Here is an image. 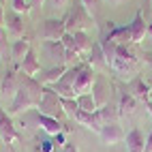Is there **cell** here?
<instances>
[{
    "mask_svg": "<svg viewBox=\"0 0 152 152\" xmlns=\"http://www.w3.org/2000/svg\"><path fill=\"white\" fill-rule=\"evenodd\" d=\"M62 19H64L66 32H86L88 28L94 26V17L86 11V7L82 4V0L71 7L69 13H66Z\"/></svg>",
    "mask_w": 152,
    "mask_h": 152,
    "instance_id": "obj_1",
    "label": "cell"
},
{
    "mask_svg": "<svg viewBox=\"0 0 152 152\" xmlns=\"http://www.w3.org/2000/svg\"><path fill=\"white\" fill-rule=\"evenodd\" d=\"M37 109H39V114H43V116H52L56 120H62L64 118V109H62V101H60L58 92H54L49 86H45L43 90V96L41 101L37 103Z\"/></svg>",
    "mask_w": 152,
    "mask_h": 152,
    "instance_id": "obj_2",
    "label": "cell"
},
{
    "mask_svg": "<svg viewBox=\"0 0 152 152\" xmlns=\"http://www.w3.org/2000/svg\"><path fill=\"white\" fill-rule=\"evenodd\" d=\"M79 69H82V62H77L73 66H69L66 69V73L58 79V82L54 86H49L54 90V92H58V96H62V99H75V90H73V84H75V77L79 73Z\"/></svg>",
    "mask_w": 152,
    "mask_h": 152,
    "instance_id": "obj_3",
    "label": "cell"
},
{
    "mask_svg": "<svg viewBox=\"0 0 152 152\" xmlns=\"http://www.w3.org/2000/svg\"><path fill=\"white\" fill-rule=\"evenodd\" d=\"M94 71H92V66H90L86 60L82 62V69H79V73H77V77H75V84H73V90H75V94L79 96V94H86V92H90L92 90V86H94Z\"/></svg>",
    "mask_w": 152,
    "mask_h": 152,
    "instance_id": "obj_4",
    "label": "cell"
},
{
    "mask_svg": "<svg viewBox=\"0 0 152 152\" xmlns=\"http://www.w3.org/2000/svg\"><path fill=\"white\" fill-rule=\"evenodd\" d=\"M41 34H43L45 41H60V39L66 34L64 19H60V17H49V19H45Z\"/></svg>",
    "mask_w": 152,
    "mask_h": 152,
    "instance_id": "obj_5",
    "label": "cell"
},
{
    "mask_svg": "<svg viewBox=\"0 0 152 152\" xmlns=\"http://www.w3.org/2000/svg\"><path fill=\"white\" fill-rule=\"evenodd\" d=\"M30 107H37V101L32 99V94L24 86H19V90L15 92V96L11 101V105H9V114L15 116V114H22L24 109H30Z\"/></svg>",
    "mask_w": 152,
    "mask_h": 152,
    "instance_id": "obj_6",
    "label": "cell"
},
{
    "mask_svg": "<svg viewBox=\"0 0 152 152\" xmlns=\"http://www.w3.org/2000/svg\"><path fill=\"white\" fill-rule=\"evenodd\" d=\"M0 139L4 141V144H13V141H19V133L13 124V118L11 114H7V111L0 107Z\"/></svg>",
    "mask_w": 152,
    "mask_h": 152,
    "instance_id": "obj_7",
    "label": "cell"
},
{
    "mask_svg": "<svg viewBox=\"0 0 152 152\" xmlns=\"http://www.w3.org/2000/svg\"><path fill=\"white\" fill-rule=\"evenodd\" d=\"M99 135H101V139H103L107 146L120 144V141H124V137H126V133L122 131V126H120L118 122H105L103 126H101Z\"/></svg>",
    "mask_w": 152,
    "mask_h": 152,
    "instance_id": "obj_8",
    "label": "cell"
},
{
    "mask_svg": "<svg viewBox=\"0 0 152 152\" xmlns=\"http://www.w3.org/2000/svg\"><path fill=\"white\" fill-rule=\"evenodd\" d=\"M17 90H19V75H15V71H7V73H2V82H0V96L13 101V96H15Z\"/></svg>",
    "mask_w": 152,
    "mask_h": 152,
    "instance_id": "obj_9",
    "label": "cell"
},
{
    "mask_svg": "<svg viewBox=\"0 0 152 152\" xmlns=\"http://www.w3.org/2000/svg\"><path fill=\"white\" fill-rule=\"evenodd\" d=\"M126 90H129V92L133 94L137 101H141V103H146V101L150 99V84L146 82L144 77H139V75H135V77L126 84Z\"/></svg>",
    "mask_w": 152,
    "mask_h": 152,
    "instance_id": "obj_10",
    "label": "cell"
},
{
    "mask_svg": "<svg viewBox=\"0 0 152 152\" xmlns=\"http://www.w3.org/2000/svg\"><path fill=\"white\" fill-rule=\"evenodd\" d=\"M129 28H131V43H141L144 41V37L148 34V24L144 19V13L137 11L135 17H133V22L129 24Z\"/></svg>",
    "mask_w": 152,
    "mask_h": 152,
    "instance_id": "obj_11",
    "label": "cell"
},
{
    "mask_svg": "<svg viewBox=\"0 0 152 152\" xmlns=\"http://www.w3.org/2000/svg\"><path fill=\"white\" fill-rule=\"evenodd\" d=\"M43 52L47 54V58L56 60V64H64L66 62V47L62 45V41H45L43 43Z\"/></svg>",
    "mask_w": 152,
    "mask_h": 152,
    "instance_id": "obj_12",
    "label": "cell"
},
{
    "mask_svg": "<svg viewBox=\"0 0 152 152\" xmlns=\"http://www.w3.org/2000/svg\"><path fill=\"white\" fill-rule=\"evenodd\" d=\"M66 69H69L66 64H54L52 69H45V71H41V73L37 75V79H39V82H41L43 86H54V84L58 82V79L66 73Z\"/></svg>",
    "mask_w": 152,
    "mask_h": 152,
    "instance_id": "obj_13",
    "label": "cell"
},
{
    "mask_svg": "<svg viewBox=\"0 0 152 152\" xmlns=\"http://www.w3.org/2000/svg\"><path fill=\"white\" fill-rule=\"evenodd\" d=\"M107 92H109V82L105 77H96L94 79V86H92V92H90L94 96V101H96V107H103V105L109 103Z\"/></svg>",
    "mask_w": 152,
    "mask_h": 152,
    "instance_id": "obj_14",
    "label": "cell"
},
{
    "mask_svg": "<svg viewBox=\"0 0 152 152\" xmlns=\"http://www.w3.org/2000/svg\"><path fill=\"white\" fill-rule=\"evenodd\" d=\"M4 24L9 28V32L15 34V37H24V15L17 13V11H7L4 13Z\"/></svg>",
    "mask_w": 152,
    "mask_h": 152,
    "instance_id": "obj_15",
    "label": "cell"
},
{
    "mask_svg": "<svg viewBox=\"0 0 152 152\" xmlns=\"http://www.w3.org/2000/svg\"><path fill=\"white\" fill-rule=\"evenodd\" d=\"M19 64H22V73H24V75L37 77L39 73H41V62H39V58H37V52H34V49H30V52L26 54V58H24Z\"/></svg>",
    "mask_w": 152,
    "mask_h": 152,
    "instance_id": "obj_16",
    "label": "cell"
},
{
    "mask_svg": "<svg viewBox=\"0 0 152 152\" xmlns=\"http://www.w3.org/2000/svg\"><path fill=\"white\" fill-rule=\"evenodd\" d=\"M124 141H126V150H129V152H144V148H146L144 133H141L139 129L129 131L126 137H124Z\"/></svg>",
    "mask_w": 152,
    "mask_h": 152,
    "instance_id": "obj_17",
    "label": "cell"
},
{
    "mask_svg": "<svg viewBox=\"0 0 152 152\" xmlns=\"http://www.w3.org/2000/svg\"><path fill=\"white\" fill-rule=\"evenodd\" d=\"M37 122L39 126H41L47 135H58V133H62V124H60V120L52 118V116H43V114H37Z\"/></svg>",
    "mask_w": 152,
    "mask_h": 152,
    "instance_id": "obj_18",
    "label": "cell"
},
{
    "mask_svg": "<svg viewBox=\"0 0 152 152\" xmlns=\"http://www.w3.org/2000/svg\"><path fill=\"white\" fill-rule=\"evenodd\" d=\"M107 39L118 45H129L131 43V28L129 26H111L107 32Z\"/></svg>",
    "mask_w": 152,
    "mask_h": 152,
    "instance_id": "obj_19",
    "label": "cell"
},
{
    "mask_svg": "<svg viewBox=\"0 0 152 152\" xmlns=\"http://www.w3.org/2000/svg\"><path fill=\"white\" fill-rule=\"evenodd\" d=\"M137 107V99L129 92V90H124V92H120V99H118V114L120 116H126V114H133Z\"/></svg>",
    "mask_w": 152,
    "mask_h": 152,
    "instance_id": "obj_20",
    "label": "cell"
},
{
    "mask_svg": "<svg viewBox=\"0 0 152 152\" xmlns=\"http://www.w3.org/2000/svg\"><path fill=\"white\" fill-rule=\"evenodd\" d=\"M30 49H32V47H30V41H28L26 37H19L17 41H13V45H11V56H13V60L22 62Z\"/></svg>",
    "mask_w": 152,
    "mask_h": 152,
    "instance_id": "obj_21",
    "label": "cell"
},
{
    "mask_svg": "<svg viewBox=\"0 0 152 152\" xmlns=\"http://www.w3.org/2000/svg\"><path fill=\"white\" fill-rule=\"evenodd\" d=\"M86 62L90 66H107V58L103 54V47H101V43H92V47H90V56L86 58Z\"/></svg>",
    "mask_w": 152,
    "mask_h": 152,
    "instance_id": "obj_22",
    "label": "cell"
},
{
    "mask_svg": "<svg viewBox=\"0 0 152 152\" xmlns=\"http://www.w3.org/2000/svg\"><path fill=\"white\" fill-rule=\"evenodd\" d=\"M71 34H73V41H75V52H77V54L90 52V47H92V39L88 37V32H71Z\"/></svg>",
    "mask_w": 152,
    "mask_h": 152,
    "instance_id": "obj_23",
    "label": "cell"
},
{
    "mask_svg": "<svg viewBox=\"0 0 152 152\" xmlns=\"http://www.w3.org/2000/svg\"><path fill=\"white\" fill-rule=\"evenodd\" d=\"M75 101H77V105H79V109L82 111H96L99 107H96V101H94V96L90 94V92H86V94H79V96H75Z\"/></svg>",
    "mask_w": 152,
    "mask_h": 152,
    "instance_id": "obj_24",
    "label": "cell"
},
{
    "mask_svg": "<svg viewBox=\"0 0 152 152\" xmlns=\"http://www.w3.org/2000/svg\"><path fill=\"white\" fill-rule=\"evenodd\" d=\"M60 101H62L64 116H69V118H73V120H75L77 111H79V105H77V101H75V99H62V96H60Z\"/></svg>",
    "mask_w": 152,
    "mask_h": 152,
    "instance_id": "obj_25",
    "label": "cell"
},
{
    "mask_svg": "<svg viewBox=\"0 0 152 152\" xmlns=\"http://www.w3.org/2000/svg\"><path fill=\"white\" fill-rule=\"evenodd\" d=\"M11 7H13V11L17 13H22V15H28L30 13V0H11Z\"/></svg>",
    "mask_w": 152,
    "mask_h": 152,
    "instance_id": "obj_26",
    "label": "cell"
},
{
    "mask_svg": "<svg viewBox=\"0 0 152 152\" xmlns=\"http://www.w3.org/2000/svg\"><path fill=\"white\" fill-rule=\"evenodd\" d=\"M37 150H41V152H54L56 150L54 139H41V144L37 146Z\"/></svg>",
    "mask_w": 152,
    "mask_h": 152,
    "instance_id": "obj_27",
    "label": "cell"
},
{
    "mask_svg": "<svg viewBox=\"0 0 152 152\" xmlns=\"http://www.w3.org/2000/svg\"><path fill=\"white\" fill-rule=\"evenodd\" d=\"M60 41H62V45H64L66 49H73V52H75V41H73V34H71V32H66Z\"/></svg>",
    "mask_w": 152,
    "mask_h": 152,
    "instance_id": "obj_28",
    "label": "cell"
},
{
    "mask_svg": "<svg viewBox=\"0 0 152 152\" xmlns=\"http://www.w3.org/2000/svg\"><path fill=\"white\" fill-rule=\"evenodd\" d=\"M52 139H54L56 150H58V148H64V144H66V139H64V131H62V133H58V135H54Z\"/></svg>",
    "mask_w": 152,
    "mask_h": 152,
    "instance_id": "obj_29",
    "label": "cell"
},
{
    "mask_svg": "<svg viewBox=\"0 0 152 152\" xmlns=\"http://www.w3.org/2000/svg\"><path fill=\"white\" fill-rule=\"evenodd\" d=\"M82 4L86 7V11H88L90 15H92V11L99 7V0H82Z\"/></svg>",
    "mask_w": 152,
    "mask_h": 152,
    "instance_id": "obj_30",
    "label": "cell"
},
{
    "mask_svg": "<svg viewBox=\"0 0 152 152\" xmlns=\"http://www.w3.org/2000/svg\"><path fill=\"white\" fill-rule=\"evenodd\" d=\"M66 2H69V0H47V4L52 7V9H62Z\"/></svg>",
    "mask_w": 152,
    "mask_h": 152,
    "instance_id": "obj_31",
    "label": "cell"
},
{
    "mask_svg": "<svg viewBox=\"0 0 152 152\" xmlns=\"http://www.w3.org/2000/svg\"><path fill=\"white\" fill-rule=\"evenodd\" d=\"M62 152H79V148H77L75 144H71V141H66L64 148H62Z\"/></svg>",
    "mask_w": 152,
    "mask_h": 152,
    "instance_id": "obj_32",
    "label": "cell"
},
{
    "mask_svg": "<svg viewBox=\"0 0 152 152\" xmlns=\"http://www.w3.org/2000/svg\"><path fill=\"white\" fill-rule=\"evenodd\" d=\"M144 152H152V131H150V135L146 137V148H144Z\"/></svg>",
    "mask_w": 152,
    "mask_h": 152,
    "instance_id": "obj_33",
    "label": "cell"
},
{
    "mask_svg": "<svg viewBox=\"0 0 152 152\" xmlns=\"http://www.w3.org/2000/svg\"><path fill=\"white\" fill-rule=\"evenodd\" d=\"M4 13H7L4 11V4H2V0H0V28L4 26Z\"/></svg>",
    "mask_w": 152,
    "mask_h": 152,
    "instance_id": "obj_34",
    "label": "cell"
},
{
    "mask_svg": "<svg viewBox=\"0 0 152 152\" xmlns=\"http://www.w3.org/2000/svg\"><path fill=\"white\" fill-rule=\"evenodd\" d=\"M47 0H30V7H43Z\"/></svg>",
    "mask_w": 152,
    "mask_h": 152,
    "instance_id": "obj_35",
    "label": "cell"
},
{
    "mask_svg": "<svg viewBox=\"0 0 152 152\" xmlns=\"http://www.w3.org/2000/svg\"><path fill=\"white\" fill-rule=\"evenodd\" d=\"M146 107H148V111H150V118H152V101H146Z\"/></svg>",
    "mask_w": 152,
    "mask_h": 152,
    "instance_id": "obj_36",
    "label": "cell"
},
{
    "mask_svg": "<svg viewBox=\"0 0 152 152\" xmlns=\"http://www.w3.org/2000/svg\"><path fill=\"white\" fill-rule=\"evenodd\" d=\"M148 34L152 37V24H148Z\"/></svg>",
    "mask_w": 152,
    "mask_h": 152,
    "instance_id": "obj_37",
    "label": "cell"
},
{
    "mask_svg": "<svg viewBox=\"0 0 152 152\" xmlns=\"http://www.w3.org/2000/svg\"><path fill=\"white\" fill-rule=\"evenodd\" d=\"M148 101H152V84H150V99Z\"/></svg>",
    "mask_w": 152,
    "mask_h": 152,
    "instance_id": "obj_38",
    "label": "cell"
},
{
    "mask_svg": "<svg viewBox=\"0 0 152 152\" xmlns=\"http://www.w3.org/2000/svg\"><path fill=\"white\" fill-rule=\"evenodd\" d=\"M0 39H2V28H0Z\"/></svg>",
    "mask_w": 152,
    "mask_h": 152,
    "instance_id": "obj_39",
    "label": "cell"
},
{
    "mask_svg": "<svg viewBox=\"0 0 152 152\" xmlns=\"http://www.w3.org/2000/svg\"><path fill=\"white\" fill-rule=\"evenodd\" d=\"M109 2H120V0H109Z\"/></svg>",
    "mask_w": 152,
    "mask_h": 152,
    "instance_id": "obj_40",
    "label": "cell"
},
{
    "mask_svg": "<svg viewBox=\"0 0 152 152\" xmlns=\"http://www.w3.org/2000/svg\"><path fill=\"white\" fill-rule=\"evenodd\" d=\"M0 82H2V73H0Z\"/></svg>",
    "mask_w": 152,
    "mask_h": 152,
    "instance_id": "obj_41",
    "label": "cell"
},
{
    "mask_svg": "<svg viewBox=\"0 0 152 152\" xmlns=\"http://www.w3.org/2000/svg\"><path fill=\"white\" fill-rule=\"evenodd\" d=\"M34 152H41V150H34Z\"/></svg>",
    "mask_w": 152,
    "mask_h": 152,
    "instance_id": "obj_42",
    "label": "cell"
},
{
    "mask_svg": "<svg viewBox=\"0 0 152 152\" xmlns=\"http://www.w3.org/2000/svg\"><path fill=\"white\" fill-rule=\"evenodd\" d=\"M0 141H2V139H0Z\"/></svg>",
    "mask_w": 152,
    "mask_h": 152,
    "instance_id": "obj_43",
    "label": "cell"
}]
</instances>
